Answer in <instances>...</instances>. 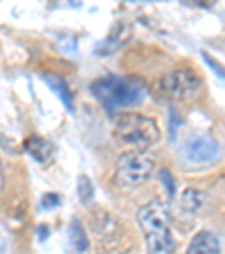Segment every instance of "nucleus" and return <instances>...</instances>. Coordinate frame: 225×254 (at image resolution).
Instances as JSON below:
<instances>
[{"label":"nucleus","mask_w":225,"mask_h":254,"mask_svg":"<svg viewBox=\"0 0 225 254\" xmlns=\"http://www.w3.org/2000/svg\"><path fill=\"white\" fill-rule=\"evenodd\" d=\"M138 223L144 232L149 254H173L176 243L169 227V207L160 200L147 202L138 214Z\"/></svg>","instance_id":"1"},{"label":"nucleus","mask_w":225,"mask_h":254,"mask_svg":"<svg viewBox=\"0 0 225 254\" xmlns=\"http://www.w3.org/2000/svg\"><path fill=\"white\" fill-rule=\"evenodd\" d=\"M95 99H99V104L108 111H120V108H129L135 106L144 99V86L138 79H129V77H101L97 81H92L90 86Z\"/></svg>","instance_id":"2"},{"label":"nucleus","mask_w":225,"mask_h":254,"mask_svg":"<svg viewBox=\"0 0 225 254\" xmlns=\"http://www.w3.org/2000/svg\"><path fill=\"white\" fill-rule=\"evenodd\" d=\"M115 137L120 142L135 146V151H144L149 146L158 144L160 139V126L155 120L140 113H122L115 120V128H113Z\"/></svg>","instance_id":"3"},{"label":"nucleus","mask_w":225,"mask_h":254,"mask_svg":"<svg viewBox=\"0 0 225 254\" xmlns=\"http://www.w3.org/2000/svg\"><path fill=\"white\" fill-rule=\"evenodd\" d=\"M160 95L169 101L176 104H189L196 101L203 92V81L194 70L189 67H176V70L167 72L160 79Z\"/></svg>","instance_id":"4"},{"label":"nucleus","mask_w":225,"mask_h":254,"mask_svg":"<svg viewBox=\"0 0 225 254\" xmlns=\"http://www.w3.org/2000/svg\"><path fill=\"white\" fill-rule=\"evenodd\" d=\"M153 173V160L142 151H126L117 158L115 164V185L122 189H133L147 183Z\"/></svg>","instance_id":"5"},{"label":"nucleus","mask_w":225,"mask_h":254,"mask_svg":"<svg viewBox=\"0 0 225 254\" xmlns=\"http://www.w3.org/2000/svg\"><path fill=\"white\" fill-rule=\"evenodd\" d=\"M221 158V146L216 144V139L201 135L194 137L182 146V160L192 167H207V164L216 162Z\"/></svg>","instance_id":"6"},{"label":"nucleus","mask_w":225,"mask_h":254,"mask_svg":"<svg viewBox=\"0 0 225 254\" xmlns=\"http://www.w3.org/2000/svg\"><path fill=\"white\" fill-rule=\"evenodd\" d=\"M187 254H221V245L212 232H198L192 239Z\"/></svg>","instance_id":"7"},{"label":"nucleus","mask_w":225,"mask_h":254,"mask_svg":"<svg viewBox=\"0 0 225 254\" xmlns=\"http://www.w3.org/2000/svg\"><path fill=\"white\" fill-rule=\"evenodd\" d=\"M25 149H27V153L32 155L34 160H39L41 164L50 162V158L54 155V146L43 137H29L27 142H25Z\"/></svg>","instance_id":"8"},{"label":"nucleus","mask_w":225,"mask_h":254,"mask_svg":"<svg viewBox=\"0 0 225 254\" xmlns=\"http://www.w3.org/2000/svg\"><path fill=\"white\" fill-rule=\"evenodd\" d=\"M45 83H48L50 88H52L54 92H57V97L66 104V108L68 111H75V104H72V95H70V88H68V83H66V79L63 77H59V74H52V72H48L45 74Z\"/></svg>","instance_id":"9"},{"label":"nucleus","mask_w":225,"mask_h":254,"mask_svg":"<svg viewBox=\"0 0 225 254\" xmlns=\"http://www.w3.org/2000/svg\"><path fill=\"white\" fill-rule=\"evenodd\" d=\"M203 202H205V193H203V191H198V189H185V191L180 193L178 207H180L182 211L194 214V211H198L203 207Z\"/></svg>","instance_id":"10"},{"label":"nucleus","mask_w":225,"mask_h":254,"mask_svg":"<svg viewBox=\"0 0 225 254\" xmlns=\"http://www.w3.org/2000/svg\"><path fill=\"white\" fill-rule=\"evenodd\" d=\"M70 243H72V250H75V252H86L88 250V239H86V234H83L81 225H79L77 221L70 223Z\"/></svg>","instance_id":"11"},{"label":"nucleus","mask_w":225,"mask_h":254,"mask_svg":"<svg viewBox=\"0 0 225 254\" xmlns=\"http://www.w3.org/2000/svg\"><path fill=\"white\" fill-rule=\"evenodd\" d=\"M79 198H81V202H86V205L92 200V183L86 176L79 178Z\"/></svg>","instance_id":"12"},{"label":"nucleus","mask_w":225,"mask_h":254,"mask_svg":"<svg viewBox=\"0 0 225 254\" xmlns=\"http://www.w3.org/2000/svg\"><path fill=\"white\" fill-rule=\"evenodd\" d=\"M160 178H162V183H164V189H167V193L173 198V191H176V185H173V178L169 176V171H160Z\"/></svg>","instance_id":"13"},{"label":"nucleus","mask_w":225,"mask_h":254,"mask_svg":"<svg viewBox=\"0 0 225 254\" xmlns=\"http://www.w3.org/2000/svg\"><path fill=\"white\" fill-rule=\"evenodd\" d=\"M203 57H205V63H210V65H212V67H214V70H216V72H219L221 77H225V67H221V65H219V63H216V61H214V57H212V54L203 52Z\"/></svg>","instance_id":"14"},{"label":"nucleus","mask_w":225,"mask_h":254,"mask_svg":"<svg viewBox=\"0 0 225 254\" xmlns=\"http://www.w3.org/2000/svg\"><path fill=\"white\" fill-rule=\"evenodd\" d=\"M59 205V196L57 193H48L43 198V209H50V207H57Z\"/></svg>","instance_id":"15"},{"label":"nucleus","mask_w":225,"mask_h":254,"mask_svg":"<svg viewBox=\"0 0 225 254\" xmlns=\"http://www.w3.org/2000/svg\"><path fill=\"white\" fill-rule=\"evenodd\" d=\"M196 5H201V7H205V9H210V7H214V2L216 0H194Z\"/></svg>","instance_id":"16"},{"label":"nucleus","mask_w":225,"mask_h":254,"mask_svg":"<svg viewBox=\"0 0 225 254\" xmlns=\"http://www.w3.org/2000/svg\"><path fill=\"white\" fill-rule=\"evenodd\" d=\"M2 183H5V173H2V162H0V189H2Z\"/></svg>","instance_id":"17"}]
</instances>
